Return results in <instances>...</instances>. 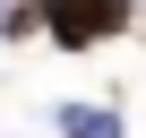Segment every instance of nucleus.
<instances>
[{
    "mask_svg": "<svg viewBox=\"0 0 146 138\" xmlns=\"http://www.w3.org/2000/svg\"><path fill=\"white\" fill-rule=\"evenodd\" d=\"M43 26H52V35H60L69 52L103 35V17H95V0H43Z\"/></svg>",
    "mask_w": 146,
    "mask_h": 138,
    "instance_id": "1",
    "label": "nucleus"
},
{
    "mask_svg": "<svg viewBox=\"0 0 146 138\" xmlns=\"http://www.w3.org/2000/svg\"><path fill=\"white\" fill-rule=\"evenodd\" d=\"M95 17H103V35H112V26H129V0H95Z\"/></svg>",
    "mask_w": 146,
    "mask_h": 138,
    "instance_id": "2",
    "label": "nucleus"
}]
</instances>
